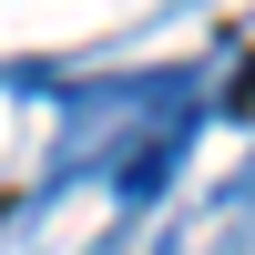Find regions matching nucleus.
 I'll return each mask as SVG.
<instances>
[{"mask_svg": "<svg viewBox=\"0 0 255 255\" xmlns=\"http://www.w3.org/2000/svg\"><path fill=\"white\" fill-rule=\"evenodd\" d=\"M235 102H245V113H255V72H245V92H235Z\"/></svg>", "mask_w": 255, "mask_h": 255, "instance_id": "f257e3e1", "label": "nucleus"}]
</instances>
